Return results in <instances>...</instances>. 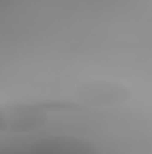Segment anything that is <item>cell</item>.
Masks as SVG:
<instances>
[{"label": "cell", "mask_w": 152, "mask_h": 154, "mask_svg": "<svg viewBox=\"0 0 152 154\" xmlns=\"http://www.w3.org/2000/svg\"><path fill=\"white\" fill-rule=\"evenodd\" d=\"M22 154H100L99 145L81 134L50 133L31 140Z\"/></svg>", "instance_id": "1"}]
</instances>
